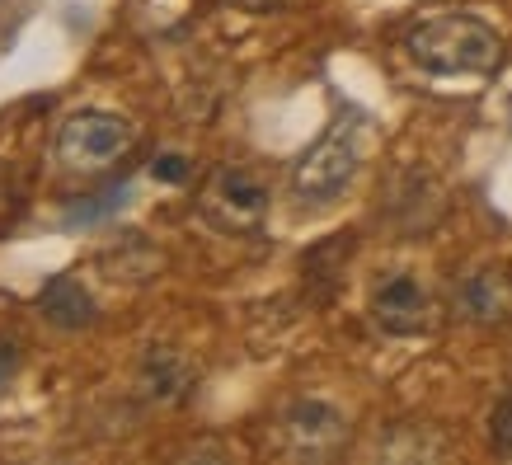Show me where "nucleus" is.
<instances>
[{
  "label": "nucleus",
  "mask_w": 512,
  "mask_h": 465,
  "mask_svg": "<svg viewBox=\"0 0 512 465\" xmlns=\"http://www.w3.org/2000/svg\"><path fill=\"white\" fill-rule=\"evenodd\" d=\"M404 47L428 76H489L503 62V38L475 15L423 19L409 29Z\"/></svg>",
  "instance_id": "f257e3e1"
},
{
  "label": "nucleus",
  "mask_w": 512,
  "mask_h": 465,
  "mask_svg": "<svg viewBox=\"0 0 512 465\" xmlns=\"http://www.w3.org/2000/svg\"><path fill=\"white\" fill-rule=\"evenodd\" d=\"M357 160H362V146H357V118L353 113H339V118L320 132V141H315L311 151L292 165L296 202H306V207H329L343 188L353 184Z\"/></svg>",
  "instance_id": "f03ea898"
},
{
  "label": "nucleus",
  "mask_w": 512,
  "mask_h": 465,
  "mask_svg": "<svg viewBox=\"0 0 512 465\" xmlns=\"http://www.w3.org/2000/svg\"><path fill=\"white\" fill-rule=\"evenodd\" d=\"M132 146H137V127L127 123L123 113H109V109H80L57 132V160L66 170H80V174L109 170Z\"/></svg>",
  "instance_id": "7ed1b4c3"
},
{
  "label": "nucleus",
  "mask_w": 512,
  "mask_h": 465,
  "mask_svg": "<svg viewBox=\"0 0 512 465\" xmlns=\"http://www.w3.org/2000/svg\"><path fill=\"white\" fill-rule=\"evenodd\" d=\"M198 207L217 231L249 235L259 231L268 217V184L254 170H245V165H217L207 188H202Z\"/></svg>",
  "instance_id": "20e7f679"
},
{
  "label": "nucleus",
  "mask_w": 512,
  "mask_h": 465,
  "mask_svg": "<svg viewBox=\"0 0 512 465\" xmlns=\"http://www.w3.org/2000/svg\"><path fill=\"white\" fill-rule=\"evenodd\" d=\"M367 310H372L376 329H386L395 339H414V334H428V329L437 325V301L414 273H390V278H381L372 287Z\"/></svg>",
  "instance_id": "39448f33"
},
{
  "label": "nucleus",
  "mask_w": 512,
  "mask_h": 465,
  "mask_svg": "<svg viewBox=\"0 0 512 465\" xmlns=\"http://www.w3.org/2000/svg\"><path fill=\"white\" fill-rule=\"evenodd\" d=\"M282 447L292 451V456H306V461H325L334 451L343 447V437H348V423L334 404L325 400H296L282 409Z\"/></svg>",
  "instance_id": "423d86ee"
},
{
  "label": "nucleus",
  "mask_w": 512,
  "mask_h": 465,
  "mask_svg": "<svg viewBox=\"0 0 512 465\" xmlns=\"http://www.w3.org/2000/svg\"><path fill=\"white\" fill-rule=\"evenodd\" d=\"M193 381H198V372L188 367V357L179 348H146L137 367V390L146 404H184Z\"/></svg>",
  "instance_id": "0eeeda50"
},
{
  "label": "nucleus",
  "mask_w": 512,
  "mask_h": 465,
  "mask_svg": "<svg viewBox=\"0 0 512 465\" xmlns=\"http://www.w3.org/2000/svg\"><path fill=\"white\" fill-rule=\"evenodd\" d=\"M456 306H461V315L475 320V325H508L512 320V278L503 268H475V273L461 282Z\"/></svg>",
  "instance_id": "6e6552de"
},
{
  "label": "nucleus",
  "mask_w": 512,
  "mask_h": 465,
  "mask_svg": "<svg viewBox=\"0 0 512 465\" xmlns=\"http://www.w3.org/2000/svg\"><path fill=\"white\" fill-rule=\"evenodd\" d=\"M38 310H43L47 325L66 329V334H80V329L94 325V296L85 292L80 278H71V273H57V278L38 292Z\"/></svg>",
  "instance_id": "1a4fd4ad"
},
{
  "label": "nucleus",
  "mask_w": 512,
  "mask_h": 465,
  "mask_svg": "<svg viewBox=\"0 0 512 465\" xmlns=\"http://www.w3.org/2000/svg\"><path fill=\"white\" fill-rule=\"evenodd\" d=\"M123 198H127V184L104 188V193H90V198H76V207L66 212V226H90V221L113 217V212L123 207Z\"/></svg>",
  "instance_id": "9d476101"
},
{
  "label": "nucleus",
  "mask_w": 512,
  "mask_h": 465,
  "mask_svg": "<svg viewBox=\"0 0 512 465\" xmlns=\"http://www.w3.org/2000/svg\"><path fill=\"white\" fill-rule=\"evenodd\" d=\"M489 442H494V451L512 456V386L503 390V400H498L494 414H489Z\"/></svg>",
  "instance_id": "9b49d317"
},
{
  "label": "nucleus",
  "mask_w": 512,
  "mask_h": 465,
  "mask_svg": "<svg viewBox=\"0 0 512 465\" xmlns=\"http://www.w3.org/2000/svg\"><path fill=\"white\" fill-rule=\"evenodd\" d=\"M151 179H160V184H188L193 179V160L179 151H165L151 160Z\"/></svg>",
  "instance_id": "f8f14e48"
},
{
  "label": "nucleus",
  "mask_w": 512,
  "mask_h": 465,
  "mask_svg": "<svg viewBox=\"0 0 512 465\" xmlns=\"http://www.w3.org/2000/svg\"><path fill=\"white\" fill-rule=\"evenodd\" d=\"M19 362H24V348H19V339H15V334H0V390L15 381Z\"/></svg>",
  "instance_id": "ddd939ff"
},
{
  "label": "nucleus",
  "mask_w": 512,
  "mask_h": 465,
  "mask_svg": "<svg viewBox=\"0 0 512 465\" xmlns=\"http://www.w3.org/2000/svg\"><path fill=\"white\" fill-rule=\"evenodd\" d=\"M231 5H240V10H249V15H268V10H278L282 0H231Z\"/></svg>",
  "instance_id": "4468645a"
},
{
  "label": "nucleus",
  "mask_w": 512,
  "mask_h": 465,
  "mask_svg": "<svg viewBox=\"0 0 512 465\" xmlns=\"http://www.w3.org/2000/svg\"><path fill=\"white\" fill-rule=\"evenodd\" d=\"M5 202H10V174L0 170V207H5Z\"/></svg>",
  "instance_id": "2eb2a0df"
}]
</instances>
